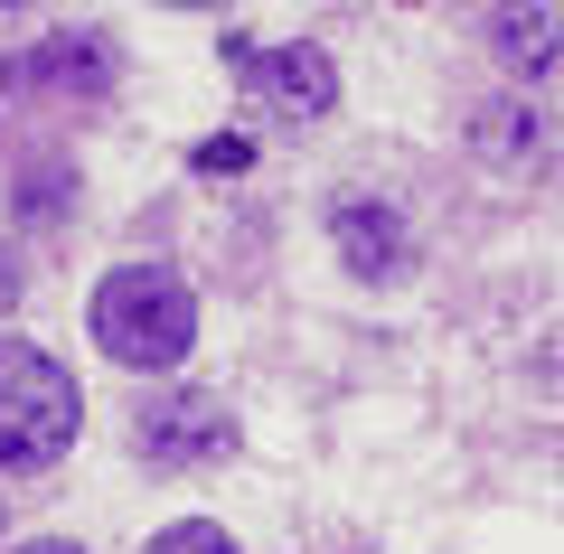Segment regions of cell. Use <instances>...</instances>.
<instances>
[{"mask_svg": "<svg viewBox=\"0 0 564 554\" xmlns=\"http://www.w3.org/2000/svg\"><path fill=\"white\" fill-rule=\"evenodd\" d=\"M20 554H85V545H57V535H39V545H20Z\"/></svg>", "mask_w": 564, "mask_h": 554, "instance_id": "obj_12", "label": "cell"}, {"mask_svg": "<svg viewBox=\"0 0 564 554\" xmlns=\"http://www.w3.org/2000/svg\"><path fill=\"white\" fill-rule=\"evenodd\" d=\"M226 66L245 76V95L282 122H321L339 104V66L329 47H254V39H226Z\"/></svg>", "mask_w": 564, "mask_h": 554, "instance_id": "obj_4", "label": "cell"}, {"mask_svg": "<svg viewBox=\"0 0 564 554\" xmlns=\"http://www.w3.org/2000/svg\"><path fill=\"white\" fill-rule=\"evenodd\" d=\"M132 442H141L151 470H217V460H236V414L207 385H161V395L141 404Z\"/></svg>", "mask_w": 564, "mask_h": 554, "instance_id": "obj_3", "label": "cell"}, {"mask_svg": "<svg viewBox=\"0 0 564 554\" xmlns=\"http://www.w3.org/2000/svg\"><path fill=\"white\" fill-rule=\"evenodd\" d=\"M0 76L20 85V95H104V85H113V39H95V29H57V39L20 47Z\"/></svg>", "mask_w": 564, "mask_h": 554, "instance_id": "obj_5", "label": "cell"}, {"mask_svg": "<svg viewBox=\"0 0 564 554\" xmlns=\"http://www.w3.org/2000/svg\"><path fill=\"white\" fill-rule=\"evenodd\" d=\"M188 170H207V178H245V170H254V141H245V132H207L198 151H188Z\"/></svg>", "mask_w": 564, "mask_h": 554, "instance_id": "obj_10", "label": "cell"}, {"mask_svg": "<svg viewBox=\"0 0 564 554\" xmlns=\"http://www.w3.org/2000/svg\"><path fill=\"white\" fill-rule=\"evenodd\" d=\"M76 377L29 338H0V470H47L76 452Z\"/></svg>", "mask_w": 564, "mask_h": 554, "instance_id": "obj_2", "label": "cell"}, {"mask_svg": "<svg viewBox=\"0 0 564 554\" xmlns=\"http://www.w3.org/2000/svg\"><path fill=\"white\" fill-rule=\"evenodd\" d=\"M141 554H245V545H236L226 526H207V517H180V526H161Z\"/></svg>", "mask_w": 564, "mask_h": 554, "instance_id": "obj_9", "label": "cell"}, {"mask_svg": "<svg viewBox=\"0 0 564 554\" xmlns=\"http://www.w3.org/2000/svg\"><path fill=\"white\" fill-rule=\"evenodd\" d=\"M85 329H95V348L113 357V367H180L188 338H198V292H188L170 263H113V273L95 282V311H85Z\"/></svg>", "mask_w": 564, "mask_h": 554, "instance_id": "obj_1", "label": "cell"}, {"mask_svg": "<svg viewBox=\"0 0 564 554\" xmlns=\"http://www.w3.org/2000/svg\"><path fill=\"white\" fill-rule=\"evenodd\" d=\"M489 57L518 85H564V10H545V0L489 10Z\"/></svg>", "mask_w": 564, "mask_h": 554, "instance_id": "obj_6", "label": "cell"}, {"mask_svg": "<svg viewBox=\"0 0 564 554\" xmlns=\"http://www.w3.org/2000/svg\"><path fill=\"white\" fill-rule=\"evenodd\" d=\"M470 141H480V151H518V160H536L545 151V122L527 113V104H480V113H470Z\"/></svg>", "mask_w": 564, "mask_h": 554, "instance_id": "obj_8", "label": "cell"}, {"mask_svg": "<svg viewBox=\"0 0 564 554\" xmlns=\"http://www.w3.org/2000/svg\"><path fill=\"white\" fill-rule=\"evenodd\" d=\"M0 311H20V254H0Z\"/></svg>", "mask_w": 564, "mask_h": 554, "instance_id": "obj_11", "label": "cell"}, {"mask_svg": "<svg viewBox=\"0 0 564 554\" xmlns=\"http://www.w3.org/2000/svg\"><path fill=\"white\" fill-rule=\"evenodd\" d=\"M329 236H339V263L358 282H395L404 263H414V226H404L386 198H348L339 217H329Z\"/></svg>", "mask_w": 564, "mask_h": 554, "instance_id": "obj_7", "label": "cell"}]
</instances>
